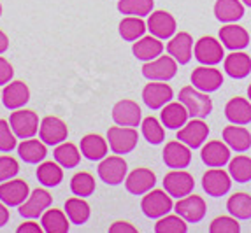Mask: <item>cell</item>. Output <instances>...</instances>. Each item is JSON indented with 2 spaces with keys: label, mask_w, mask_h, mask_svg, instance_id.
Here are the masks:
<instances>
[{
  "label": "cell",
  "mask_w": 251,
  "mask_h": 233,
  "mask_svg": "<svg viewBox=\"0 0 251 233\" xmlns=\"http://www.w3.org/2000/svg\"><path fill=\"white\" fill-rule=\"evenodd\" d=\"M179 102L186 107L188 114L192 117H199L204 119L213 113V102H211L209 95L195 86H184L179 92Z\"/></svg>",
  "instance_id": "cell-1"
},
{
  "label": "cell",
  "mask_w": 251,
  "mask_h": 233,
  "mask_svg": "<svg viewBox=\"0 0 251 233\" xmlns=\"http://www.w3.org/2000/svg\"><path fill=\"white\" fill-rule=\"evenodd\" d=\"M139 140V133L130 126H111L107 130V144L109 149L114 154H128L135 149Z\"/></svg>",
  "instance_id": "cell-2"
},
{
  "label": "cell",
  "mask_w": 251,
  "mask_h": 233,
  "mask_svg": "<svg viewBox=\"0 0 251 233\" xmlns=\"http://www.w3.org/2000/svg\"><path fill=\"white\" fill-rule=\"evenodd\" d=\"M172 196L165 189H151L141 202V209L150 219H160L172 210Z\"/></svg>",
  "instance_id": "cell-3"
},
{
  "label": "cell",
  "mask_w": 251,
  "mask_h": 233,
  "mask_svg": "<svg viewBox=\"0 0 251 233\" xmlns=\"http://www.w3.org/2000/svg\"><path fill=\"white\" fill-rule=\"evenodd\" d=\"M141 70H143V75L148 81H163V83H167L177 74V62L172 58L171 54L169 56L160 54L158 58L144 63Z\"/></svg>",
  "instance_id": "cell-4"
},
{
  "label": "cell",
  "mask_w": 251,
  "mask_h": 233,
  "mask_svg": "<svg viewBox=\"0 0 251 233\" xmlns=\"http://www.w3.org/2000/svg\"><path fill=\"white\" fill-rule=\"evenodd\" d=\"M9 125L13 128L14 135L21 140L32 139L39 132V116L34 111H26V109H16L11 113L9 117Z\"/></svg>",
  "instance_id": "cell-5"
},
{
  "label": "cell",
  "mask_w": 251,
  "mask_h": 233,
  "mask_svg": "<svg viewBox=\"0 0 251 233\" xmlns=\"http://www.w3.org/2000/svg\"><path fill=\"white\" fill-rule=\"evenodd\" d=\"M97 172H99L102 183L109 184V186H118L126 179V162L120 154L105 156L102 158Z\"/></svg>",
  "instance_id": "cell-6"
},
{
  "label": "cell",
  "mask_w": 251,
  "mask_h": 233,
  "mask_svg": "<svg viewBox=\"0 0 251 233\" xmlns=\"http://www.w3.org/2000/svg\"><path fill=\"white\" fill-rule=\"evenodd\" d=\"M193 54L197 58L199 63L202 65H218V63L225 60V53H223V44L222 41H216L214 37H202L195 42L193 47Z\"/></svg>",
  "instance_id": "cell-7"
},
{
  "label": "cell",
  "mask_w": 251,
  "mask_h": 233,
  "mask_svg": "<svg viewBox=\"0 0 251 233\" xmlns=\"http://www.w3.org/2000/svg\"><path fill=\"white\" fill-rule=\"evenodd\" d=\"M195 187V181L193 175L181 170H171L165 177H163V189L172 196V198H183V196L190 195Z\"/></svg>",
  "instance_id": "cell-8"
},
{
  "label": "cell",
  "mask_w": 251,
  "mask_h": 233,
  "mask_svg": "<svg viewBox=\"0 0 251 233\" xmlns=\"http://www.w3.org/2000/svg\"><path fill=\"white\" fill-rule=\"evenodd\" d=\"M39 137L46 146H58V144L67 140L69 128L60 117L46 116L39 126Z\"/></svg>",
  "instance_id": "cell-9"
},
{
  "label": "cell",
  "mask_w": 251,
  "mask_h": 233,
  "mask_svg": "<svg viewBox=\"0 0 251 233\" xmlns=\"http://www.w3.org/2000/svg\"><path fill=\"white\" fill-rule=\"evenodd\" d=\"M51 202H53V196L42 189V187H37L34 191L30 193L28 198L20 205V216L25 217V219H37L39 216L44 214L46 209H50Z\"/></svg>",
  "instance_id": "cell-10"
},
{
  "label": "cell",
  "mask_w": 251,
  "mask_h": 233,
  "mask_svg": "<svg viewBox=\"0 0 251 233\" xmlns=\"http://www.w3.org/2000/svg\"><path fill=\"white\" fill-rule=\"evenodd\" d=\"M113 121L120 126L137 128L143 121V111H141L137 102L123 98L113 107Z\"/></svg>",
  "instance_id": "cell-11"
},
{
  "label": "cell",
  "mask_w": 251,
  "mask_h": 233,
  "mask_svg": "<svg viewBox=\"0 0 251 233\" xmlns=\"http://www.w3.org/2000/svg\"><path fill=\"white\" fill-rule=\"evenodd\" d=\"M209 135V126L199 117H193L192 121H186V125L177 130V140L190 147V149H197L205 142Z\"/></svg>",
  "instance_id": "cell-12"
},
{
  "label": "cell",
  "mask_w": 251,
  "mask_h": 233,
  "mask_svg": "<svg viewBox=\"0 0 251 233\" xmlns=\"http://www.w3.org/2000/svg\"><path fill=\"white\" fill-rule=\"evenodd\" d=\"M174 209H176L177 216L183 217L186 223H199L204 219L205 212H207V205H205L204 198L197 195H186L179 198Z\"/></svg>",
  "instance_id": "cell-13"
},
{
  "label": "cell",
  "mask_w": 251,
  "mask_h": 233,
  "mask_svg": "<svg viewBox=\"0 0 251 233\" xmlns=\"http://www.w3.org/2000/svg\"><path fill=\"white\" fill-rule=\"evenodd\" d=\"M192 84L197 90L204 93H213L216 90H220L223 84V75L222 72L214 69L213 65H204V67H197L195 70L192 72Z\"/></svg>",
  "instance_id": "cell-14"
},
{
  "label": "cell",
  "mask_w": 251,
  "mask_h": 233,
  "mask_svg": "<svg viewBox=\"0 0 251 233\" xmlns=\"http://www.w3.org/2000/svg\"><path fill=\"white\" fill-rule=\"evenodd\" d=\"M172 98H174V92H172V88L163 83V81H150V84H146L143 90L144 104L150 109H153V111L162 109L163 105H167Z\"/></svg>",
  "instance_id": "cell-15"
},
{
  "label": "cell",
  "mask_w": 251,
  "mask_h": 233,
  "mask_svg": "<svg viewBox=\"0 0 251 233\" xmlns=\"http://www.w3.org/2000/svg\"><path fill=\"white\" fill-rule=\"evenodd\" d=\"M163 163L172 170H181L192 163V149L181 140H171L163 149Z\"/></svg>",
  "instance_id": "cell-16"
},
{
  "label": "cell",
  "mask_w": 251,
  "mask_h": 233,
  "mask_svg": "<svg viewBox=\"0 0 251 233\" xmlns=\"http://www.w3.org/2000/svg\"><path fill=\"white\" fill-rule=\"evenodd\" d=\"M232 186V177L230 174H226L222 168H213V170H207L202 177V187L204 191L207 193L213 198L218 196H223L230 191Z\"/></svg>",
  "instance_id": "cell-17"
},
{
  "label": "cell",
  "mask_w": 251,
  "mask_h": 233,
  "mask_svg": "<svg viewBox=\"0 0 251 233\" xmlns=\"http://www.w3.org/2000/svg\"><path fill=\"white\" fill-rule=\"evenodd\" d=\"M30 195V187L25 181L9 179L0 183V202L7 207H20Z\"/></svg>",
  "instance_id": "cell-18"
},
{
  "label": "cell",
  "mask_w": 251,
  "mask_h": 233,
  "mask_svg": "<svg viewBox=\"0 0 251 233\" xmlns=\"http://www.w3.org/2000/svg\"><path fill=\"white\" fill-rule=\"evenodd\" d=\"M148 30L160 41L171 39L176 33V20L167 11H153L148 18Z\"/></svg>",
  "instance_id": "cell-19"
},
{
  "label": "cell",
  "mask_w": 251,
  "mask_h": 233,
  "mask_svg": "<svg viewBox=\"0 0 251 233\" xmlns=\"http://www.w3.org/2000/svg\"><path fill=\"white\" fill-rule=\"evenodd\" d=\"M156 184V175L150 168H135L134 172H130L125 179V187L126 191L132 193L135 196L146 195L148 191H151Z\"/></svg>",
  "instance_id": "cell-20"
},
{
  "label": "cell",
  "mask_w": 251,
  "mask_h": 233,
  "mask_svg": "<svg viewBox=\"0 0 251 233\" xmlns=\"http://www.w3.org/2000/svg\"><path fill=\"white\" fill-rule=\"evenodd\" d=\"M167 53L176 60L179 65H186L193 56V39L190 33H174L167 44Z\"/></svg>",
  "instance_id": "cell-21"
},
{
  "label": "cell",
  "mask_w": 251,
  "mask_h": 233,
  "mask_svg": "<svg viewBox=\"0 0 251 233\" xmlns=\"http://www.w3.org/2000/svg\"><path fill=\"white\" fill-rule=\"evenodd\" d=\"M201 158L211 168H222L230 162V147L222 140H211L202 147Z\"/></svg>",
  "instance_id": "cell-22"
},
{
  "label": "cell",
  "mask_w": 251,
  "mask_h": 233,
  "mask_svg": "<svg viewBox=\"0 0 251 233\" xmlns=\"http://www.w3.org/2000/svg\"><path fill=\"white\" fill-rule=\"evenodd\" d=\"M30 100V90L23 81H11L5 84L4 92H2V104L9 111H16L23 105L28 104Z\"/></svg>",
  "instance_id": "cell-23"
},
{
  "label": "cell",
  "mask_w": 251,
  "mask_h": 233,
  "mask_svg": "<svg viewBox=\"0 0 251 233\" xmlns=\"http://www.w3.org/2000/svg\"><path fill=\"white\" fill-rule=\"evenodd\" d=\"M220 41H222L223 47H226V49L241 51L250 46V33L243 26L226 23L225 26L220 28Z\"/></svg>",
  "instance_id": "cell-24"
},
{
  "label": "cell",
  "mask_w": 251,
  "mask_h": 233,
  "mask_svg": "<svg viewBox=\"0 0 251 233\" xmlns=\"http://www.w3.org/2000/svg\"><path fill=\"white\" fill-rule=\"evenodd\" d=\"M223 69L234 79H244L251 74V58L250 54L243 51H232L228 56H225Z\"/></svg>",
  "instance_id": "cell-25"
},
{
  "label": "cell",
  "mask_w": 251,
  "mask_h": 233,
  "mask_svg": "<svg viewBox=\"0 0 251 233\" xmlns=\"http://www.w3.org/2000/svg\"><path fill=\"white\" fill-rule=\"evenodd\" d=\"M188 116V111L181 102H169L167 105H163L162 113H160L162 125L169 130H179L181 126L186 125Z\"/></svg>",
  "instance_id": "cell-26"
},
{
  "label": "cell",
  "mask_w": 251,
  "mask_h": 233,
  "mask_svg": "<svg viewBox=\"0 0 251 233\" xmlns=\"http://www.w3.org/2000/svg\"><path fill=\"white\" fill-rule=\"evenodd\" d=\"M225 117L232 125H250L251 123V102L241 96L228 100L225 105Z\"/></svg>",
  "instance_id": "cell-27"
},
{
  "label": "cell",
  "mask_w": 251,
  "mask_h": 233,
  "mask_svg": "<svg viewBox=\"0 0 251 233\" xmlns=\"http://www.w3.org/2000/svg\"><path fill=\"white\" fill-rule=\"evenodd\" d=\"M107 147H109L107 140H105L104 137H100V135H97V133L84 135L79 144L81 154H83L86 160H90V162H99V160L105 158Z\"/></svg>",
  "instance_id": "cell-28"
},
{
  "label": "cell",
  "mask_w": 251,
  "mask_h": 233,
  "mask_svg": "<svg viewBox=\"0 0 251 233\" xmlns=\"http://www.w3.org/2000/svg\"><path fill=\"white\" fill-rule=\"evenodd\" d=\"M223 142L230 149L237 153H244L251 147V133L243 125H232L223 128Z\"/></svg>",
  "instance_id": "cell-29"
},
{
  "label": "cell",
  "mask_w": 251,
  "mask_h": 233,
  "mask_svg": "<svg viewBox=\"0 0 251 233\" xmlns=\"http://www.w3.org/2000/svg\"><path fill=\"white\" fill-rule=\"evenodd\" d=\"M132 53L137 60L143 62H151V60L158 58L163 53V44L160 39H156L155 35H148V37H141L132 47Z\"/></svg>",
  "instance_id": "cell-30"
},
{
  "label": "cell",
  "mask_w": 251,
  "mask_h": 233,
  "mask_svg": "<svg viewBox=\"0 0 251 233\" xmlns=\"http://www.w3.org/2000/svg\"><path fill=\"white\" fill-rule=\"evenodd\" d=\"M41 226L46 233H67L71 228V221L65 210H58V209L48 210L46 209L41 216Z\"/></svg>",
  "instance_id": "cell-31"
},
{
  "label": "cell",
  "mask_w": 251,
  "mask_h": 233,
  "mask_svg": "<svg viewBox=\"0 0 251 233\" xmlns=\"http://www.w3.org/2000/svg\"><path fill=\"white\" fill-rule=\"evenodd\" d=\"M214 16L222 23H235L244 16V5L241 0H216Z\"/></svg>",
  "instance_id": "cell-32"
},
{
  "label": "cell",
  "mask_w": 251,
  "mask_h": 233,
  "mask_svg": "<svg viewBox=\"0 0 251 233\" xmlns=\"http://www.w3.org/2000/svg\"><path fill=\"white\" fill-rule=\"evenodd\" d=\"M18 154L25 163L35 165V163L44 162V158H46V144L42 140H35V139H25L18 146Z\"/></svg>",
  "instance_id": "cell-33"
},
{
  "label": "cell",
  "mask_w": 251,
  "mask_h": 233,
  "mask_svg": "<svg viewBox=\"0 0 251 233\" xmlns=\"http://www.w3.org/2000/svg\"><path fill=\"white\" fill-rule=\"evenodd\" d=\"M65 214H67L72 225L81 226L90 219L92 210H90V205L86 200L81 198V196H74V198H69L65 202Z\"/></svg>",
  "instance_id": "cell-34"
},
{
  "label": "cell",
  "mask_w": 251,
  "mask_h": 233,
  "mask_svg": "<svg viewBox=\"0 0 251 233\" xmlns=\"http://www.w3.org/2000/svg\"><path fill=\"white\" fill-rule=\"evenodd\" d=\"M148 30V25L139 16H126L120 21V35L123 41L134 42L144 37V32Z\"/></svg>",
  "instance_id": "cell-35"
},
{
  "label": "cell",
  "mask_w": 251,
  "mask_h": 233,
  "mask_svg": "<svg viewBox=\"0 0 251 233\" xmlns=\"http://www.w3.org/2000/svg\"><path fill=\"white\" fill-rule=\"evenodd\" d=\"M53 156L54 162L62 165L63 168H74L81 162V149H77V146H74L71 142H62L54 147Z\"/></svg>",
  "instance_id": "cell-36"
},
{
  "label": "cell",
  "mask_w": 251,
  "mask_h": 233,
  "mask_svg": "<svg viewBox=\"0 0 251 233\" xmlns=\"http://www.w3.org/2000/svg\"><path fill=\"white\" fill-rule=\"evenodd\" d=\"M63 166L58 165L56 162H42L37 168V179L42 186L54 187L58 186L63 179Z\"/></svg>",
  "instance_id": "cell-37"
},
{
  "label": "cell",
  "mask_w": 251,
  "mask_h": 233,
  "mask_svg": "<svg viewBox=\"0 0 251 233\" xmlns=\"http://www.w3.org/2000/svg\"><path fill=\"white\" fill-rule=\"evenodd\" d=\"M155 0H120L118 2V11L126 16H139L146 18L153 13Z\"/></svg>",
  "instance_id": "cell-38"
},
{
  "label": "cell",
  "mask_w": 251,
  "mask_h": 233,
  "mask_svg": "<svg viewBox=\"0 0 251 233\" xmlns=\"http://www.w3.org/2000/svg\"><path fill=\"white\" fill-rule=\"evenodd\" d=\"M226 210L235 219H250L251 217V196L248 193H234L226 202Z\"/></svg>",
  "instance_id": "cell-39"
},
{
  "label": "cell",
  "mask_w": 251,
  "mask_h": 233,
  "mask_svg": "<svg viewBox=\"0 0 251 233\" xmlns=\"http://www.w3.org/2000/svg\"><path fill=\"white\" fill-rule=\"evenodd\" d=\"M228 174L235 183H250L251 181V158L248 156H235L228 162Z\"/></svg>",
  "instance_id": "cell-40"
},
{
  "label": "cell",
  "mask_w": 251,
  "mask_h": 233,
  "mask_svg": "<svg viewBox=\"0 0 251 233\" xmlns=\"http://www.w3.org/2000/svg\"><path fill=\"white\" fill-rule=\"evenodd\" d=\"M71 191L74 193L75 196H92L93 191H95V179L93 175L88 174V172H77L74 174V177L71 179Z\"/></svg>",
  "instance_id": "cell-41"
},
{
  "label": "cell",
  "mask_w": 251,
  "mask_h": 233,
  "mask_svg": "<svg viewBox=\"0 0 251 233\" xmlns=\"http://www.w3.org/2000/svg\"><path fill=\"white\" fill-rule=\"evenodd\" d=\"M141 128H143V135L150 144L156 146L160 142L165 139V132H163V126L160 125V121L156 117L150 116V117H144L141 121Z\"/></svg>",
  "instance_id": "cell-42"
},
{
  "label": "cell",
  "mask_w": 251,
  "mask_h": 233,
  "mask_svg": "<svg viewBox=\"0 0 251 233\" xmlns=\"http://www.w3.org/2000/svg\"><path fill=\"white\" fill-rule=\"evenodd\" d=\"M156 233H186L188 232V226H186V221L181 216H163L156 221L155 225Z\"/></svg>",
  "instance_id": "cell-43"
},
{
  "label": "cell",
  "mask_w": 251,
  "mask_h": 233,
  "mask_svg": "<svg viewBox=\"0 0 251 233\" xmlns=\"http://www.w3.org/2000/svg\"><path fill=\"white\" fill-rule=\"evenodd\" d=\"M209 232L211 233H239L241 232V226H239L237 219H235L234 216H220L211 221Z\"/></svg>",
  "instance_id": "cell-44"
},
{
  "label": "cell",
  "mask_w": 251,
  "mask_h": 233,
  "mask_svg": "<svg viewBox=\"0 0 251 233\" xmlns=\"http://www.w3.org/2000/svg\"><path fill=\"white\" fill-rule=\"evenodd\" d=\"M16 135H14L13 128L9 125V121L0 119V151L2 153H11L13 149H16Z\"/></svg>",
  "instance_id": "cell-45"
},
{
  "label": "cell",
  "mask_w": 251,
  "mask_h": 233,
  "mask_svg": "<svg viewBox=\"0 0 251 233\" xmlns=\"http://www.w3.org/2000/svg\"><path fill=\"white\" fill-rule=\"evenodd\" d=\"M20 172V165L13 156H0V183L14 179Z\"/></svg>",
  "instance_id": "cell-46"
},
{
  "label": "cell",
  "mask_w": 251,
  "mask_h": 233,
  "mask_svg": "<svg viewBox=\"0 0 251 233\" xmlns=\"http://www.w3.org/2000/svg\"><path fill=\"white\" fill-rule=\"evenodd\" d=\"M13 75H14L13 65H11L4 56H0V86L11 83V81H13Z\"/></svg>",
  "instance_id": "cell-47"
},
{
  "label": "cell",
  "mask_w": 251,
  "mask_h": 233,
  "mask_svg": "<svg viewBox=\"0 0 251 233\" xmlns=\"http://www.w3.org/2000/svg\"><path fill=\"white\" fill-rule=\"evenodd\" d=\"M109 232L111 233H137V230L130 225V223H126V221H116V223L111 225Z\"/></svg>",
  "instance_id": "cell-48"
},
{
  "label": "cell",
  "mask_w": 251,
  "mask_h": 233,
  "mask_svg": "<svg viewBox=\"0 0 251 233\" xmlns=\"http://www.w3.org/2000/svg\"><path fill=\"white\" fill-rule=\"evenodd\" d=\"M16 232L18 233H42L44 230H42V226H39L37 223H34V221H26V223H23L21 226H18Z\"/></svg>",
  "instance_id": "cell-49"
},
{
  "label": "cell",
  "mask_w": 251,
  "mask_h": 233,
  "mask_svg": "<svg viewBox=\"0 0 251 233\" xmlns=\"http://www.w3.org/2000/svg\"><path fill=\"white\" fill-rule=\"evenodd\" d=\"M9 221V210H7V205L4 204V202H0V228L2 226L7 225Z\"/></svg>",
  "instance_id": "cell-50"
},
{
  "label": "cell",
  "mask_w": 251,
  "mask_h": 233,
  "mask_svg": "<svg viewBox=\"0 0 251 233\" xmlns=\"http://www.w3.org/2000/svg\"><path fill=\"white\" fill-rule=\"evenodd\" d=\"M7 47H9V37L5 35L2 30H0V54L2 53H5L7 51Z\"/></svg>",
  "instance_id": "cell-51"
},
{
  "label": "cell",
  "mask_w": 251,
  "mask_h": 233,
  "mask_svg": "<svg viewBox=\"0 0 251 233\" xmlns=\"http://www.w3.org/2000/svg\"><path fill=\"white\" fill-rule=\"evenodd\" d=\"M243 4L248 5V7H251V0H243Z\"/></svg>",
  "instance_id": "cell-52"
},
{
  "label": "cell",
  "mask_w": 251,
  "mask_h": 233,
  "mask_svg": "<svg viewBox=\"0 0 251 233\" xmlns=\"http://www.w3.org/2000/svg\"><path fill=\"white\" fill-rule=\"evenodd\" d=\"M248 96H250V102H251V84H250V88H248Z\"/></svg>",
  "instance_id": "cell-53"
},
{
  "label": "cell",
  "mask_w": 251,
  "mask_h": 233,
  "mask_svg": "<svg viewBox=\"0 0 251 233\" xmlns=\"http://www.w3.org/2000/svg\"><path fill=\"white\" fill-rule=\"evenodd\" d=\"M0 16H2V4H0Z\"/></svg>",
  "instance_id": "cell-54"
},
{
  "label": "cell",
  "mask_w": 251,
  "mask_h": 233,
  "mask_svg": "<svg viewBox=\"0 0 251 233\" xmlns=\"http://www.w3.org/2000/svg\"><path fill=\"white\" fill-rule=\"evenodd\" d=\"M0 98H2V92H0Z\"/></svg>",
  "instance_id": "cell-55"
}]
</instances>
